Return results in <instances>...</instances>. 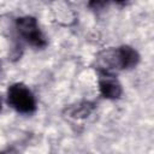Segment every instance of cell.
<instances>
[{
  "instance_id": "obj_3",
  "label": "cell",
  "mask_w": 154,
  "mask_h": 154,
  "mask_svg": "<svg viewBox=\"0 0 154 154\" xmlns=\"http://www.w3.org/2000/svg\"><path fill=\"white\" fill-rule=\"evenodd\" d=\"M99 89L100 93L103 97L106 99H119L122 95V85L113 78H111V76H105L103 78L100 79L99 82Z\"/></svg>"
},
{
  "instance_id": "obj_1",
  "label": "cell",
  "mask_w": 154,
  "mask_h": 154,
  "mask_svg": "<svg viewBox=\"0 0 154 154\" xmlns=\"http://www.w3.org/2000/svg\"><path fill=\"white\" fill-rule=\"evenodd\" d=\"M7 102L20 113H32L36 109V100L31 90L23 83H14L8 87Z\"/></svg>"
},
{
  "instance_id": "obj_2",
  "label": "cell",
  "mask_w": 154,
  "mask_h": 154,
  "mask_svg": "<svg viewBox=\"0 0 154 154\" xmlns=\"http://www.w3.org/2000/svg\"><path fill=\"white\" fill-rule=\"evenodd\" d=\"M17 30L20 36L31 46L36 48H43L47 45V41L40 30L37 22L31 16L20 17L17 19Z\"/></svg>"
},
{
  "instance_id": "obj_4",
  "label": "cell",
  "mask_w": 154,
  "mask_h": 154,
  "mask_svg": "<svg viewBox=\"0 0 154 154\" xmlns=\"http://www.w3.org/2000/svg\"><path fill=\"white\" fill-rule=\"evenodd\" d=\"M118 54H119V61H120V69L122 70L132 69L138 64L140 55L130 46H120V47H118Z\"/></svg>"
},
{
  "instance_id": "obj_5",
  "label": "cell",
  "mask_w": 154,
  "mask_h": 154,
  "mask_svg": "<svg viewBox=\"0 0 154 154\" xmlns=\"http://www.w3.org/2000/svg\"><path fill=\"white\" fill-rule=\"evenodd\" d=\"M93 109H94V105L91 102L83 101L75 106H71L69 108V114L72 118H85L91 113Z\"/></svg>"
}]
</instances>
